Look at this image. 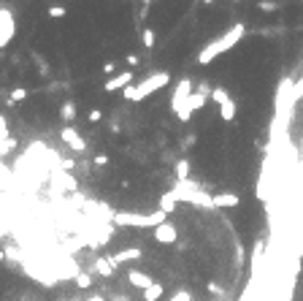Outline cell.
<instances>
[{
  "label": "cell",
  "mask_w": 303,
  "mask_h": 301,
  "mask_svg": "<svg viewBox=\"0 0 303 301\" xmlns=\"http://www.w3.org/2000/svg\"><path fill=\"white\" fill-rule=\"evenodd\" d=\"M246 35V25L244 22H239V25H233L227 33H222V35H217V38L208 44V46H203L201 49V54H198V63L201 65H208L214 57H220V54H225V52H230L235 44H239L241 38Z\"/></svg>",
  "instance_id": "6da1fadb"
},
{
  "label": "cell",
  "mask_w": 303,
  "mask_h": 301,
  "mask_svg": "<svg viewBox=\"0 0 303 301\" xmlns=\"http://www.w3.org/2000/svg\"><path fill=\"white\" fill-rule=\"evenodd\" d=\"M168 82H170L168 71H155V73H149L146 79H141L136 84H130L127 90H122V95H125V101H130V103H141L144 98H149L152 92L168 87Z\"/></svg>",
  "instance_id": "7a4b0ae2"
},
{
  "label": "cell",
  "mask_w": 303,
  "mask_h": 301,
  "mask_svg": "<svg viewBox=\"0 0 303 301\" xmlns=\"http://www.w3.org/2000/svg\"><path fill=\"white\" fill-rule=\"evenodd\" d=\"M170 195H174L176 201H187V204L203 206V209H211V195H208L206 190H201L198 185H192L189 179L176 182V185H174V190H170Z\"/></svg>",
  "instance_id": "3957f363"
},
{
  "label": "cell",
  "mask_w": 303,
  "mask_h": 301,
  "mask_svg": "<svg viewBox=\"0 0 303 301\" xmlns=\"http://www.w3.org/2000/svg\"><path fill=\"white\" fill-rule=\"evenodd\" d=\"M114 223L117 225H136V228H157V225L165 223V212L157 209L155 214H136V212H117L114 214Z\"/></svg>",
  "instance_id": "277c9868"
},
{
  "label": "cell",
  "mask_w": 303,
  "mask_h": 301,
  "mask_svg": "<svg viewBox=\"0 0 303 301\" xmlns=\"http://www.w3.org/2000/svg\"><path fill=\"white\" fill-rule=\"evenodd\" d=\"M211 101L217 103V109H220V119L222 122H233L235 114H239V103L230 98V92L225 87H211Z\"/></svg>",
  "instance_id": "5b68a950"
},
{
  "label": "cell",
  "mask_w": 303,
  "mask_h": 301,
  "mask_svg": "<svg viewBox=\"0 0 303 301\" xmlns=\"http://www.w3.org/2000/svg\"><path fill=\"white\" fill-rule=\"evenodd\" d=\"M208 101H211V90H208L206 87V84H203V87L201 90H198V92H192V95H189V101H187V106L182 109V111H179V119H182V122H189V117H192L195 114V111H201L203 106H206V103Z\"/></svg>",
  "instance_id": "8992f818"
},
{
  "label": "cell",
  "mask_w": 303,
  "mask_h": 301,
  "mask_svg": "<svg viewBox=\"0 0 303 301\" xmlns=\"http://www.w3.org/2000/svg\"><path fill=\"white\" fill-rule=\"evenodd\" d=\"M192 79H179L176 82V87H174V92H170V98H168V103H170V111L174 114H179L184 106H187V101H189V95H192Z\"/></svg>",
  "instance_id": "52a82bcc"
},
{
  "label": "cell",
  "mask_w": 303,
  "mask_h": 301,
  "mask_svg": "<svg viewBox=\"0 0 303 301\" xmlns=\"http://www.w3.org/2000/svg\"><path fill=\"white\" fill-rule=\"evenodd\" d=\"M16 35V19L8 8H0V49H6Z\"/></svg>",
  "instance_id": "ba28073f"
},
{
  "label": "cell",
  "mask_w": 303,
  "mask_h": 301,
  "mask_svg": "<svg viewBox=\"0 0 303 301\" xmlns=\"http://www.w3.org/2000/svg\"><path fill=\"white\" fill-rule=\"evenodd\" d=\"M60 138H62V144L68 147L71 152H84V149H87V141L81 138V133H79L73 125H65V128L60 130Z\"/></svg>",
  "instance_id": "9c48e42d"
},
{
  "label": "cell",
  "mask_w": 303,
  "mask_h": 301,
  "mask_svg": "<svg viewBox=\"0 0 303 301\" xmlns=\"http://www.w3.org/2000/svg\"><path fill=\"white\" fill-rule=\"evenodd\" d=\"M133 71H122V73H114L111 79H106V92H119V90H127L133 84Z\"/></svg>",
  "instance_id": "30bf717a"
},
{
  "label": "cell",
  "mask_w": 303,
  "mask_h": 301,
  "mask_svg": "<svg viewBox=\"0 0 303 301\" xmlns=\"http://www.w3.org/2000/svg\"><path fill=\"white\" fill-rule=\"evenodd\" d=\"M239 195L235 193H217L211 195V206L214 209H233V206H239Z\"/></svg>",
  "instance_id": "8fae6325"
},
{
  "label": "cell",
  "mask_w": 303,
  "mask_h": 301,
  "mask_svg": "<svg viewBox=\"0 0 303 301\" xmlns=\"http://www.w3.org/2000/svg\"><path fill=\"white\" fill-rule=\"evenodd\" d=\"M152 236H155L160 244H170V242H176L179 233H176V228L170 223H163V225H157V228L152 231Z\"/></svg>",
  "instance_id": "7c38bea8"
},
{
  "label": "cell",
  "mask_w": 303,
  "mask_h": 301,
  "mask_svg": "<svg viewBox=\"0 0 303 301\" xmlns=\"http://www.w3.org/2000/svg\"><path fill=\"white\" fill-rule=\"evenodd\" d=\"M60 119L62 122H73L76 119V101H62L60 103Z\"/></svg>",
  "instance_id": "4fadbf2b"
},
{
  "label": "cell",
  "mask_w": 303,
  "mask_h": 301,
  "mask_svg": "<svg viewBox=\"0 0 303 301\" xmlns=\"http://www.w3.org/2000/svg\"><path fill=\"white\" fill-rule=\"evenodd\" d=\"M30 92H27L25 87H16V90H11V98H8V106H14V103H22Z\"/></svg>",
  "instance_id": "5bb4252c"
},
{
  "label": "cell",
  "mask_w": 303,
  "mask_h": 301,
  "mask_svg": "<svg viewBox=\"0 0 303 301\" xmlns=\"http://www.w3.org/2000/svg\"><path fill=\"white\" fill-rule=\"evenodd\" d=\"M176 204H179V201H176L170 193H165L163 198H160V206H163V212H165V214H168V212H174V209H176Z\"/></svg>",
  "instance_id": "9a60e30c"
},
{
  "label": "cell",
  "mask_w": 303,
  "mask_h": 301,
  "mask_svg": "<svg viewBox=\"0 0 303 301\" xmlns=\"http://www.w3.org/2000/svg\"><path fill=\"white\" fill-rule=\"evenodd\" d=\"M141 41H144V46H146V49H152V46L157 44V35H155V30H152V27H146V30L141 33Z\"/></svg>",
  "instance_id": "2e32d148"
},
{
  "label": "cell",
  "mask_w": 303,
  "mask_h": 301,
  "mask_svg": "<svg viewBox=\"0 0 303 301\" xmlns=\"http://www.w3.org/2000/svg\"><path fill=\"white\" fill-rule=\"evenodd\" d=\"M176 176H179V182H184L187 176H189V163L187 160H179L176 163Z\"/></svg>",
  "instance_id": "e0dca14e"
},
{
  "label": "cell",
  "mask_w": 303,
  "mask_h": 301,
  "mask_svg": "<svg viewBox=\"0 0 303 301\" xmlns=\"http://www.w3.org/2000/svg\"><path fill=\"white\" fill-rule=\"evenodd\" d=\"M49 16H52V19H65V16H68V8H65V6H52Z\"/></svg>",
  "instance_id": "ac0fdd59"
},
{
  "label": "cell",
  "mask_w": 303,
  "mask_h": 301,
  "mask_svg": "<svg viewBox=\"0 0 303 301\" xmlns=\"http://www.w3.org/2000/svg\"><path fill=\"white\" fill-rule=\"evenodd\" d=\"M276 8H279V3H276V0H260V11H276Z\"/></svg>",
  "instance_id": "d6986e66"
},
{
  "label": "cell",
  "mask_w": 303,
  "mask_h": 301,
  "mask_svg": "<svg viewBox=\"0 0 303 301\" xmlns=\"http://www.w3.org/2000/svg\"><path fill=\"white\" fill-rule=\"evenodd\" d=\"M33 60H35V65H38V71H41V73H49V65H46V60H41L38 54H33Z\"/></svg>",
  "instance_id": "ffe728a7"
},
{
  "label": "cell",
  "mask_w": 303,
  "mask_h": 301,
  "mask_svg": "<svg viewBox=\"0 0 303 301\" xmlns=\"http://www.w3.org/2000/svg\"><path fill=\"white\" fill-rule=\"evenodd\" d=\"M87 119H90V122H100V119H103V111H100V109H92Z\"/></svg>",
  "instance_id": "44dd1931"
},
{
  "label": "cell",
  "mask_w": 303,
  "mask_h": 301,
  "mask_svg": "<svg viewBox=\"0 0 303 301\" xmlns=\"http://www.w3.org/2000/svg\"><path fill=\"white\" fill-rule=\"evenodd\" d=\"M114 71H117V65H114L111 60H109V63H103V73H109V76H114Z\"/></svg>",
  "instance_id": "7402d4cb"
},
{
  "label": "cell",
  "mask_w": 303,
  "mask_h": 301,
  "mask_svg": "<svg viewBox=\"0 0 303 301\" xmlns=\"http://www.w3.org/2000/svg\"><path fill=\"white\" fill-rule=\"evenodd\" d=\"M109 163V155H98L95 157V166H106Z\"/></svg>",
  "instance_id": "603a6c76"
},
{
  "label": "cell",
  "mask_w": 303,
  "mask_h": 301,
  "mask_svg": "<svg viewBox=\"0 0 303 301\" xmlns=\"http://www.w3.org/2000/svg\"><path fill=\"white\" fill-rule=\"evenodd\" d=\"M125 60H127V65H138V54H127Z\"/></svg>",
  "instance_id": "cb8c5ba5"
},
{
  "label": "cell",
  "mask_w": 303,
  "mask_h": 301,
  "mask_svg": "<svg viewBox=\"0 0 303 301\" xmlns=\"http://www.w3.org/2000/svg\"><path fill=\"white\" fill-rule=\"evenodd\" d=\"M295 92H298V95H300V92H303V79H300V82L295 84Z\"/></svg>",
  "instance_id": "d4e9b609"
},
{
  "label": "cell",
  "mask_w": 303,
  "mask_h": 301,
  "mask_svg": "<svg viewBox=\"0 0 303 301\" xmlns=\"http://www.w3.org/2000/svg\"><path fill=\"white\" fill-rule=\"evenodd\" d=\"M214 3V0H203V6H211Z\"/></svg>",
  "instance_id": "484cf974"
},
{
  "label": "cell",
  "mask_w": 303,
  "mask_h": 301,
  "mask_svg": "<svg viewBox=\"0 0 303 301\" xmlns=\"http://www.w3.org/2000/svg\"><path fill=\"white\" fill-rule=\"evenodd\" d=\"M141 3H144V6H149V3H152V0H141Z\"/></svg>",
  "instance_id": "4316f807"
},
{
  "label": "cell",
  "mask_w": 303,
  "mask_h": 301,
  "mask_svg": "<svg viewBox=\"0 0 303 301\" xmlns=\"http://www.w3.org/2000/svg\"><path fill=\"white\" fill-rule=\"evenodd\" d=\"M233 3H241V0H233Z\"/></svg>",
  "instance_id": "83f0119b"
},
{
  "label": "cell",
  "mask_w": 303,
  "mask_h": 301,
  "mask_svg": "<svg viewBox=\"0 0 303 301\" xmlns=\"http://www.w3.org/2000/svg\"><path fill=\"white\" fill-rule=\"evenodd\" d=\"M276 3H282V0H276Z\"/></svg>",
  "instance_id": "f1b7e54d"
}]
</instances>
